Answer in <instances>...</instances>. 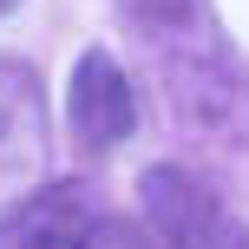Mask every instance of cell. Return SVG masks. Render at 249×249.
<instances>
[{"label": "cell", "mask_w": 249, "mask_h": 249, "mask_svg": "<svg viewBox=\"0 0 249 249\" xmlns=\"http://www.w3.org/2000/svg\"><path fill=\"white\" fill-rule=\"evenodd\" d=\"M138 203L164 249H249V223L190 164H151L138 177Z\"/></svg>", "instance_id": "1"}, {"label": "cell", "mask_w": 249, "mask_h": 249, "mask_svg": "<svg viewBox=\"0 0 249 249\" xmlns=\"http://www.w3.org/2000/svg\"><path fill=\"white\" fill-rule=\"evenodd\" d=\"M66 118H72V138L86 151H118L124 138L138 131V92H131L124 66L105 46L79 53L72 86H66Z\"/></svg>", "instance_id": "4"}, {"label": "cell", "mask_w": 249, "mask_h": 249, "mask_svg": "<svg viewBox=\"0 0 249 249\" xmlns=\"http://www.w3.org/2000/svg\"><path fill=\"white\" fill-rule=\"evenodd\" d=\"M118 13L138 26V33L164 39L171 53L197 46V39L210 33V0H118Z\"/></svg>", "instance_id": "5"}, {"label": "cell", "mask_w": 249, "mask_h": 249, "mask_svg": "<svg viewBox=\"0 0 249 249\" xmlns=\"http://www.w3.org/2000/svg\"><path fill=\"white\" fill-rule=\"evenodd\" d=\"M13 7H20V0H0V20H7V13H13Z\"/></svg>", "instance_id": "7"}, {"label": "cell", "mask_w": 249, "mask_h": 249, "mask_svg": "<svg viewBox=\"0 0 249 249\" xmlns=\"http://www.w3.org/2000/svg\"><path fill=\"white\" fill-rule=\"evenodd\" d=\"M99 243V203L79 177H46L20 203L0 210V249H92Z\"/></svg>", "instance_id": "3"}, {"label": "cell", "mask_w": 249, "mask_h": 249, "mask_svg": "<svg viewBox=\"0 0 249 249\" xmlns=\"http://www.w3.org/2000/svg\"><path fill=\"white\" fill-rule=\"evenodd\" d=\"M92 249H164L158 243V230H138V223H99V243H92Z\"/></svg>", "instance_id": "6"}, {"label": "cell", "mask_w": 249, "mask_h": 249, "mask_svg": "<svg viewBox=\"0 0 249 249\" xmlns=\"http://www.w3.org/2000/svg\"><path fill=\"white\" fill-rule=\"evenodd\" d=\"M53 177V124L46 92L26 59H0V210Z\"/></svg>", "instance_id": "2"}]
</instances>
